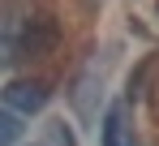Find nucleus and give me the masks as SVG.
<instances>
[{"instance_id":"1","label":"nucleus","mask_w":159,"mask_h":146,"mask_svg":"<svg viewBox=\"0 0 159 146\" xmlns=\"http://www.w3.org/2000/svg\"><path fill=\"white\" fill-rule=\"evenodd\" d=\"M4 103H9V112L30 116V112H39V107L48 103V90H43L39 82H9V86H4Z\"/></svg>"},{"instance_id":"2","label":"nucleus","mask_w":159,"mask_h":146,"mask_svg":"<svg viewBox=\"0 0 159 146\" xmlns=\"http://www.w3.org/2000/svg\"><path fill=\"white\" fill-rule=\"evenodd\" d=\"M103 146H133V125H129V107L112 103L103 116Z\"/></svg>"},{"instance_id":"3","label":"nucleus","mask_w":159,"mask_h":146,"mask_svg":"<svg viewBox=\"0 0 159 146\" xmlns=\"http://www.w3.org/2000/svg\"><path fill=\"white\" fill-rule=\"evenodd\" d=\"M22 129H26V125H22V116H17V112H9V107L0 112V146H17Z\"/></svg>"},{"instance_id":"4","label":"nucleus","mask_w":159,"mask_h":146,"mask_svg":"<svg viewBox=\"0 0 159 146\" xmlns=\"http://www.w3.org/2000/svg\"><path fill=\"white\" fill-rule=\"evenodd\" d=\"M56 142H60V146H78V142H73V133H69V129H65V121L56 125Z\"/></svg>"}]
</instances>
